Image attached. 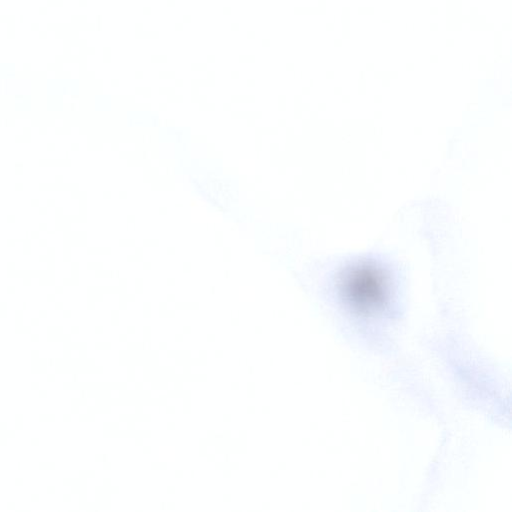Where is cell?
<instances>
[{"mask_svg":"<svg viewBox=\"0 0 512 512\" xmlns=\"http://www.w3.org/2000/svg\"><path fill=\"white\" fill-rule=\"evenodd\" d=\"M345 298L359 312H373L387 297L388 284L382 271L370 264L350 269L342 282Z\"/></svg>","mask_w":512,"mask_h":512,"instance_id":"1","label":"cell"}]
</instances>
